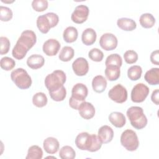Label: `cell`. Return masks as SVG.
Masks as SVG:
<instances>
[{
  "label": "cell",
  "instance_id": "6da1fadb",
  "mask_svg": "<svg viewBox=\"0 0 159 159\" xmlns=\"http://www.w3.org/2000/svg\"><path fill=\"white\" fill-rule=\"evenodd\" d=\"M36 42L37 37L34 31L30 30L23 31L12 49L13 57L17 60L24 58L27 52L35 44Z\"/></svg>",
  "mask_w": 159,
  "mask_h": 159
},
{
  "label": "cell",
  "instance_id": "7a4b0ae2",
  "mask_svg": "<svg viewBox=\"0 0 159 159\" xmlns=\"http://www.w3.org/2000/svg\"><path fill=\"white\" fill-rule=\"evenodd\" d=\"M75 144L81 150L94 152L101 148L102 143L96 135L83 132L76 136Z\"/></svg>",
  "mask_w": 159,
  "mask_h": 159
},
{
  "label": "cell",
  "instance_id": "3957f363",
  "mask_svg": "<svg viewBox=\"0 0 159 159\" xmlns=\"http://www.w3.org/2000/svg\"><path fill=\"white\" fill-rule=\"evenodd\" d=\"M126 114L131 125L136 129H142L147 125V119L141 107L132 106L127 109Z\"/></svg>",
  "mask_w": 159,
  "mask_h": 159
},
{
  "label": "cell",
  "instance_id": "277c9868",
  "mask_svg": "<svg viewBox=\"0 0 159 159\" xmlns=\"http://www.w3.org/2000/svg\"><path fill=\"white\" fill-rule=\"evenodd\" d=\"M88 91L86 85L83 83H76L71 90V96L69 100L70 106L78 110L81 102H84L88 96Z\"/></svg>",
  "mask_w": 159,
  "mask_h": 159
},
{
  "label": "cell",
  "instance_id": "5b68a950",
  "mask_svg": "<svg viewBox=\"0 0 159 159\" xmlns=\"http://www.w3.org/2000/svg\"><path fill=\"white\" fill-rule=\"evenodd\" d=\"M66 80V74L62 70H55L45 78V85L48 92L53 91L62 87Z\"/></svg>",
  "mask_w": 159,
  "mask_h": 159
},
{
  "label": "cell",
  "instance_id": "8992f818",
  "mask_svg": "<svg viewBox=\"0 0 159 159\" xmlns=\"http://www.w3.org/2000/svg\"><path fill=\"white\" fill-rule=\"evenodd\" d=\"M58 21L59 18L57 14L48 12L37 17V26L42 34H47L51 28L58 24Z\"/></svg>",
  "mask_w": 159,
  "mask_h": 159
},
{
  "label": "cell",
  "instance_id": "52a82bcc",
  "mask_svg": "<svg viewBox=\"0 0 159 159\" xmlns=\"http://www.w3.org/2000/svg\"><path fill=\"white\" fill-rule=\"evenodd\" d=\"M11 78L15 84L21 89H26L32 84L31 77L27 71L22 68L13 70L11 73Z\"/></svg>",
  "mask_w": 159,
  "mask_h": 159
},
{
  "label": "cell",
  "instance_id": "ba28073f",
  "mask_svg": "<svg viewBox=\"0 0 159 159\" xmlns=\"http://www.w3.org/2000/svg\"><path fill=\"white\" fill-rule=\"evenodd\" d=\"M120 143L127 150L130 152L136 150L139 145V141L135 132L130 129H127L122 133Z\"/></svg>",
  "mask_w": 159,
  "mask_h": 159
},
{
  "label": "cell",
  "instance_id": "9c48e42d",
  "mask_svg": "<svg viewBox=\"0 0 159 159\" xmlns=\"http://www.w3.org/2000/svg\"><path fill=\"white\" fill-rule=\"evenodd\" d=\"M109 98L117 103H123L127 99V91L125 87L120 84L112 87L108 93Z\"/></svg>",
  "mask_w": 159,
  "mask_h": 159
},
{
  "label": "cell",
  "instance_id": "30bf717a",
  "mask_svg": "<svg viewBox=\"0 0 159 159\" xmlns=\"http://www.w3.org/2000/svg\"><path fill=\"white\" fill-rule=\"evenodd\" d=\"M149 91L147 86L143 83H138L132 89L131 99L134 102H142L146 99Z\"/></svg>",
  "mask_w": 159,
  "mask_h": 159
},
{
  "label": "cell",
  "instance_id": "8fae6325",
  "mask_svg": "<svg viewBox=\"0 0 159 159\" xmlns=\"http://www.w3.org/2000/svg\"><path fill=\"white\" fill-rule=\"evenodd\" d=\"M89 12V10L88 6L83 4L79 5L75 7L71 14V19L76 24H82L87 20Z\"/></svg>",
  "mask_w": 159,
  "mask_h": 159
},
{
  "label": "cell",
  "instance_id": "7c38bea8",
  "mask_svg": "<svg viewBox=\"0 0 159 159\" xmlns=\"http://www.w3.org/2000/svg\"><path fill=\"white\" fill-rule=\"evenodd\" d=\"M99 45L106 51L113 50L117 46V37L111 33L104 34L100 37Z\"/></svg>",
  "mask_w": 159,
  "mask_h": 159
},
{
  "label": "cell",
  "instance_id": "4fadbf2b",
  "mask_svg": "<svg viewBox=\"0 0 159 159\" xmlns=\"http://www.w3.org/2000/svg\"><path fill=\"white\" fill-rule=\"evenodd\" d=\"M72 68L77 76H82L87 74L89 70L88 61L83 57L76 58L72 63Z\"/></svg>",
  "mask_w": 159,
  "mask_h": 159
},
{
  "label": "cell",
  "instance_id": "5bb4252c",
  "mask_svg": "<svg viewBox=\"0 0 159 159\" xmlns=\"http://www.w3.org/2000/svg\"><path fill=\"white\" fill-rule=\"evenodd\" d=\"M60 42L54 39H50L45 41L43 45V52L47 56H55L60 48Z\"/></svg>",
  "mask_w": 159,
  "mask_h": 159
},
{
  "label": "cell",
  "instance_id": "9a60e30c",
  "mask_svg": "<svg viewBox=\"0 0 159 159\" xmlns=\"http://www.w3.org/2000/svg\"><path fill=\"white\" fill-rule=\"evenodd\" d=\"M80 115L84 119H90L94 116L95 108L93 105L89 102L84 101L81 103L78 109Z\"/></svg>",
  "mask_w": 159,
  "mask_h": 159
},
{
  "label": "cell",
  "instance_id": "2e32d148",
  "mask_svg": "<svg viewBox=\"0 0 159 159\" xmlns=\"http://www.w3.org/2000/svg\"><path fill=\"white\" fill-rule=\"evenodd\" d=\"M98 137L102 143H107L110 142L114 137V132L112 129L109 125H102L98 130Z\"/></svg>",
  "mask_w": 159,
  "mask_h": 159
},
{
  "label": "cell",
  "instance_id": "e0dca14e",
  "mask_svg": "<svg viewBox=\"0 0 159 159\" xmlns=\"http://www.w3.org/2000/svg\"><path fill=\"white\" fill-rule=\"evenodd\" d=\"M43 147L47 153L49 154H54L58 150L60 144L56 138L50 137L43 140Z\"/></svg>",
  "mask_w": 159,
  "mask_h": 159
},
{
  "label": "cell",
  "instance_id": "ac0fdd59",
  "mask_svg": "<svg viewBox=\"0 0 159 159\" xmlns=\"http://www.w3.org/2000/svg\"><path fill=\"white\" fill-rule=\"evenodd\" d=\"M45 59L44 58L38 54H34L30 56L27 60V66L34 70H37L44 65Z\"/></svg>",
  "mask_w": 159,
  "mask_h": 159
},
{
  "label": "cell",
  "instance_id": "d6986e66",
  "mask_svg": "<svg viewBox=\"0 0 159 159\" xmlns=\"http://www.w3.org/2000/svg\"><path fill=\"white\" fill-rule=\"evenodd\" d=\"M109 120L116 127H122L126 122L124 115L120 112H112L109 116Z\"/></svg>",
  "mask_w": 159,
  "mask_h": 159
},
{
  "label": "cell",
  "instance_id": "ffe728a7",
  "mask_svg": "<svg viewBox=\"0 0 159 159\" xmlns=\"http://www.w3.org/2000/svg\"><path fill=\"white\" fill-rule=\"evenodd\" d=\"M96 32L93 29L87 28L82 33L81 40L84 45L89 46L96 42Z\"/></svg>",
  "mask_w": 159,
  "mask_h": 159
},
{
  "label": "cell",
  "instance_id": "44dd1931",
  "mask_svg": "<svg viewBox=\"0 0 159 159\" xmlns=\"http://www.w3.org/2000/svg\"><path fill=\"white\" fill-rule=\"evenodd\" d=\"M93 90L98 93H102L107 87V81L102 75L96 76L92 81Z\"/></svg>",
  "mask_w": 159,
  "mask_h": 159
},
{
  "label": "cell",
  "instance_id": "7402d4cb",
  "mask_svg": "<svg viewBox=\"0 0 159 159\" xmlns=\"http://www.w3.org/2000/svg\"><path fill=\"white\" fill-rule=\"evenodd\" d=\"M145 81L151 85H157L159 83V68H152L148 70L144 76Z\"/></svg>",
  "mask_w": 159,
  "mask_h": 159
},
{
  "label": "cell",
  "instance_id": "603a6c76",
  "mask_svg": "<svg viewBox=\"0 0 159 159\" xmlns=\"http://www.w3.org/2000/svg\"><path fill=\"white\" fill-rule=\"evenodd\" d=\"M117 24L120 29L125 31H132L137 27L136 22L133 19L127 17L119 19L117 20Z\"/></svg>",
  "mask_w": 159,
  "mask_h": 159
},
{
  "label": "cell",
  "instance_id": "cb8c5ba5",
  "mask_svg": "<svg viewBox=\"0 0 159 159\" xmlns=\"http://www.w3.org/2000/svg\"><path fill=\"white\" fill-rule=\"evenodd\" d=\"M78 30L73 26L66 27L63 31V37L64 40L67 43H72L76 40L78 38Z\"/></svg>",
  "mask_w": 159,
  "mask_h": 159
},
{
  "label": "cell",
  "instance_id": "d4e9b609",
  "mask_svg": "<svg viewBox=\"0 0 159 159\" xmlns=\"http://www.w3.org/2000/svg\"><path fill=\"white\" fill-rule=\"evenodd\" d=\"M120 74V67L114 65L107 66L105 70V75L107 79L109 81H116L117 80Z\"/></svg>",
  "mask_w": 159,
  "mask_h": 159
},
{
  "label": "cell",
  "instance_id": "484cf974",
  "mask_svg": "<svg viewBox=\"0 0 159 159\" xmlns=\"http://www.w3.org/2000/svg\"><path fill=\"white\" fill-rule=\"evenodd\" d=\"M139 21L142 27L145 29H149L154 25L155 19L152 14L150 13H145L140 16Z\"/></svg>",
  "mask_w": 159,
  "mask_h": 159
},
{
  "label": "cell",
  "instance_id": "4316f807",
  "mask_svg": "<svg viewBox=\"0 0 159 159\" xmlns=\"http://www.w3.org/2000/svg\"><path fill=\"white\" fill-rule=\"evenodd\" d=\"M75 54L73 48L69 46H65L61 50L58 58L62 61H68L71 60Z\"/></svg>",
  "mask_w": 159,
  "mask_h": 159
},
{
  "label": "cell",
  "instance_id": "83f0119b",
  "mask_svg": "<svg viewBox=\"0 0 159 159\" xmlns=\"http://www.w3.org/2000/svg\"><path fill=\"white\" fill-rule=\"evenodd\" d=\"M43 156V151L38 145H32L29 148L26 159H41Z\"/></svg>",
  "mask_w": 159,
  "mask_h": 159
},
{
  "label": "cell",
  "instance_id": "f1b7e54d",
  "mask_svg": "<svg viewBox=\"0 0 159 159\" xmlns=\"http://www.w3.org/2000/svg\"><path fill=\"white\" fill-rule=\"evenodd\" d=\"M47 98L45 93L39 92L35 93L32 98V102L37 107H42L47 104Z\"/></svg>",
  "mask_w": 159,
  "mask_h": 159
},
{
  "label": "cell",
  "instance_id": "f546056e",
  "mask_svg": "<svg viewBox=\"0 0 159 159\" xmlns=\"http://www.w3.org/2000/svg\"><path fill=\"white\" fill-rule=\"evenodd\" d=\"M142 73V68L139 65L130 66L127 71L128 78L132 81H137L141 78Z\"/></svg>",
  "mask_w": 159,
  "mask_h": 159
},
{
  "label": "cell",
  "instance_id": "4dcf8cb0",
  "mask_svg": "<svg viewBox=\"0 0 159 159\" xmlns=\"http://www.w3.org/2000/svg\"><path fill=\"white\" fill-rule=\"evenodd\" d=\"M59 156L61 159H73L76 156V153L71 147L65 145L60 149Z\"/></svg>",
  "mask_w": 159,
  "mask_h": 159
},
{
  "label": "cell",
  "instance_id": "1f68e13d",
  "mask_svg": "<svg viewBox=\"0 0 159 159\" xmlns=\"http://www.w3.org/2000/svg\"><path fill=\"white\" fill-rule=\"evenodd\" d=\"M48 93L51 98L53 101H57V102L63 101L66 96V91L64 86H63L58 89H57L53 91L48 92Z\"/></svg>",
  "mask_w": 159,
  "mask_h": 159
},
{
  "label": "cell",
  "instance_id": "d6a6232c",
  "mask_svg": "<svg viewBox=\"0 0 159 159\" xmlns=\"http://www.w3.org/2000/svg\"><path fill=\"white\" fill-rule=\"evenodd\" d=\"M122 64V60L121 57L117 53H113L109 55L106 60L105 65L106 66L114 65L120 67Z\"/></svg>",
  "mask_w": 159,
  "mask_h": 159
},
{
  "label": "cell",
  "instance_id": "836d02e7",
  "mask_svg": "<svg viewBox=\"0 0 159 159\" xmlns=\"http://www.w3.org/2000/svg\"><path fill=\"white\" fill-rule=\"evenodd\" d=\"M0 65L1 68L4 70L9 71L14 68L16 65V62L12 58L8 57H4L1 60Z\"/></svg>",
  "mask_w": 159,
  "mask_h": 159
},
{
  "label": "cell",
  "instance_id": "e575fe53",
  "mask_svg": "<svg viewBox=\"0 0 159 159\" xmlns=\"http://www.w3.org/2000/svg\"><path fill=\"white\" fill-rule=\"evenodd\" d=\"M88 57L91 60L96 62H99L101 61L103 59L104 54L103 52L99 49L97 48H94L89 52Z\"/></svg>",
  "mask_w": 159,
  "mask_h": 159
},
{
  "label": "cell",
  "instance_id": "d590c367",
  "mask_svg": "<svg viewBox=\"0 0 159 159\" xmlns=\"http://www.w3.org/2000/svg\"><path fill=\"white\" fill-rule=\"evenodd\" d=\"M12 11L10 8L2 6H0V18L2 21L10 20L12 18Z\"/></svg>",
  "mask_w": 159,
  "mask_h": 159
},
{
  "label": "cell",
  "instance_id": "8d00e7d4",
  "mask_svg": "<svg viewBox=\"0 0 159 159\" xmlns=\"http://www.w3.org/2000/svg\"><path fill=\"white\" fill-rule=\"evenodd\" d=\"M32 8L37 12H42L48 7L47 0H34L32 2Z\"/></svg>",
  "mask_w": 159,
  "mask_h": 159
},
{
  "label": "cell",
  "instance_id": "74e56055",
  "mask_svg": "<svg viewBox=\"0 0 159 159\" xmlns=\"http://www.w3.org/2000/svg\"><path fill=\"white\" fill-rule=\"evenodd\" d=\"M125 61L128 64H133L138 60V55L134 50H129L126 51L124 54Z\"/></svg>",
  "mask_w": 159,
  "mask_h": 159
},
{
  "label": "cell",
  "instance_id": "f35d334b",
  "mask_svg": "<svg viewBox=\"0 0 159 159\" xmlns=\"http://www.w3.org/2000/svg\"><path fill=\"white\" fill-rule=\"evenodd\" d=\"M0 42H1V48H0L1 55L6 54L9 52L10 48L9 40L6 37H1Z\"/></svg>",
  "mask_w": 159,
  "mask_h": 159
},
{
  "label": "cell",
  "instance_id": "ab89813d",
  "mask_svg": "<svg viewBox=\"0 0 159 159\" xmlns=\"http://www.w3.org/2000/svg\"><path fill=\"white\" fill-rule=\"evenodd\" d=\"M159 59V57H158V50H156L153 52H152L151 55H150V61L152 63L158 65H159V61L158 60Z\"/></svg>",
  "mask_w": 159,
  "mask_h": 159
},
{
  "label": "cell",
  "instance_id": "60d3db41",
  "mask_svg": "<svg viewBox=\"0 0 159 159\" xmlns=\"http://www.w3.org/2000/svg\"><path fill=\"white\" fill-rule=\"evenodd\" d=\"M158 95H159V91L158 89H157L152 92V94L151 96V99H152V102H154L157 105H158V104H159Z\"/></svg>",
  "mask_w": 159,
  "mask_h": 159
}]
</instances>
